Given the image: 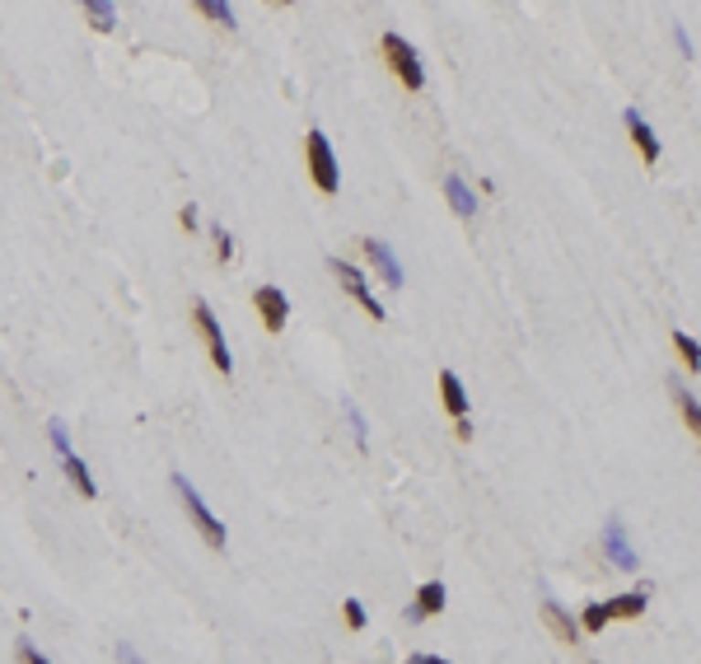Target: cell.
Wrapping results in <instances>:
<instances>
[{
    "label": "cell",
    "mask_w": 701,
    "mask_h": 664,
    "mask_svg": "<svg viewBox=\"0 0 701 664\" xmlns=\"http://www.w3.org/2000/svg\"><path fill=\"white\" fill-rule=\"evenodd\" d=\"M192 323H196V332H201V342H206V351H211V365L229 379V370H234V361H229V346H225V332H220V323H216V314H211V304L206 300H196L192 304Z\"/></svg>",
    "instance_id": "obj_4"
},
{
    "label": "cell",
    "mask_w": 701,
    "mask_h": 664,
    "mask_svg": "<svg viewBox=\"0 0 701 664\" xmlns=\"http://www.w3.org/2000/svg\"><path fill=\"white\" fill-rule=\"evenodd\" d=\"M75 5L85 10V19H90V28H94V33H112V24H117L112 0H75Z\"/></svg>",
    "instance_id": "obj_15"
},
{
    "label": "cell",
    "mask_w": 701,
    "mask_h": 664,
    "mask_svg": "<svg viewBox=\"0 0 701 664\" xmlns=\"http://www.w3.org/2000/svg\"><path fill=\"white\" fill-rule=\"evenodd\" d=\"M192 5L211 19V24H220V28H234L239 19H234V10H229V0H192Z\"/></svg>",
    "instance_id": "obj_18"
},
{
    "label": "cell",
    "mask_w": 701,
    "mask_h": 664,
    "mask_svg": "<svg viewBox=\"0 0 701 664\" xmlns=\"http://www.w3.org/2000/svg\"><path fill=\"white\" fill-rule=\"evenodd\" d=\"M444 604H449V590H444L440 580H426L421 590H417V599H411L407 617H411V622H421V617H435V613H444Z\"/></svg>",
    "instance_id": "obj_10"
},
{
    "label": "cell",
    "mask_w": 701,
    "mask_h": 664,
    "mask_svg": "<svg viewBox=\"0 0 701 664\" xmlns=\"http://www.w3.org/2000/svg\"><path fill=\"white\" fill-rule=\"evenodd\" d=\"M333 277L346 286V295H351V300H356V304H360V309H365V314L375 319V323L384 319V304H379L375 295H369V286H365V277H360V267H351V262H337V258H333Z\"/></svg>",
    "instance_id": "obj_6"
},
{
    "label": "cell",
    "mask_w": 701,
    "mask_h": 664,
    "mask_svg": "<svg viewBox=\"0 0 701 664\" xmlns=\"http://www.w3.org/2000/svg\"><path fill=\"white\" fill-rule=\"evenodd\" d=\"M641 613H645V590L608 599V617H641Z\"/></svg>",
    "instance_id": "obj_17"
},
{
    "label": "cell",
    "mask_w": 701,
    "mask_h": 664,
    "mask_svg": "<svg viewBox=\"0 0 701 664\" xmlns=\"http://www.w3.org/2000/svg\"><path fill=\"white\" fill-rule=\"evenodd\" d=\"M253 304H258V319H262V328H267V332H281V328H285V319H291V300H285V290H281V286H258Z\"/></svg>",
    "instance_id": "obj_7"
},
{
    "label": "cell",
    "mask_w": 701,
    "mask_h": 664,
    "mask_svg": "<svg viewBox=\"0 0 701 664\" xmlns=\"http://www.w3.org/2000/svg\"><path fill=\"white\" fill-rule=\"evenodd\" d=\"M603 548H608V557H612L617 566H622V571H636V553L622 543V524H617V520L603 529Z\"/></svg>",
    "instance_id": "obj_14"
},
{
    "label": "cell",
    "mask_w": 701,
    "mask_h": 664,
    "mask_svg": "<svg viewBox=\"0 0 701 664\" xmlns=\"http://www.w3.org/2000/svg\"><path fill=\"white\" fill-rule=\"evenodd\" d=\"M440 398H444V407H449L453 421H468V394H463V379L453 374V370L440 374Z\"/></svg>",
    "instance_id": "obj_12"
},
{
    "label": "cell",
    "mask_w": 701,
    "mask_h": 664,
    "mask_svg": "<svg viewBox=\"0 0 701 664\" xmlns=\"http://www.w3.org/2000/svg\"><path fill=\"white\" fill-rule=\"evenodd\" d=\"M342 613H346V627H351V632H360V627H365V604H360V599H346V608H342Z\"/></svg>",
    "instance_id": "obj_22"
},
{
    "label": "cell",
    "mask_w": 701,
    "mask_h": 664,
    "mask_svg": "<svg viewBox=\"0 0 701 664\" xmlns=\"http://www.w3.org/2000/svg\"><path fill=\"white\" fill-rule=\"evenodd\" d=\"M360 248H365V258H369V262H375V271H379V277H384L393 290H402V262L393 258V248H388L384 239H365Z\"/></svg>",
    "instance_id": "obj_8"
},
{
    "label": "cell",
    "mask_w": 701,
    "mask_h": 664,
    "mask_svg": "<svg viewBox=\"0 0 701 664\" xmlns=\"http://www.w3.org/2000/svg\"><path fill=\"white\" fill-rule=\"evenodd\" d=\"M674 346H678V356H683V365L696 374L701 370V342L692 337V332H674Z\"/></svg>",
    "instance_id": "obj_19"
},
{
    "label": "cell",
    "mask_w": 701,
    "mask_h": 664,
    "mask_svg": "<svg viewBox=\"0 0 701 664\" xmlns=\"http://www.w3.org/2000/svg\"><path fill=\"white\" fill-rule=\"evenodd\" d=\"M543 622L552 627V637L561 646H580V622H575L570 613H561V604H543Z\"/></svg>",
    "instance_id": "obj_11"
},
{
    "label": "cell",
    "mask_w": 701,
    "mask_h": 664,
    "mask_svg": "<svg viewBox=\"0 0 701 664\" xmlns=\"http://www.w3.org/2000/svg\"><path fill=\"white\" fill-rule=\"evenodd\" d=\"M271 5H291V0H271Z\"/></svg>",
    "instance_id": "obj_25"
},
{
    "label": "cell",
    "mask_w": 701,
    "mask_h": 664,
    "mask_svg": "<svg viewBox=\"0 0 701 664\" xmlns=\"http://www.w3.org/2000/svg\"><path fill=\"white\" fill-rule=\"evenodd\" d=\"M379 43H384V61L393 66L398 80H402L407 90H421V85H426V66H421V57H417V52H411L407 37H402V33H384Z\"/></svg>",
    "instance_id": "obj_3"
},
{
    "label": "cell",
    "mask_w": 701,
    "mask_h": 664,
    "mask_svg": "<svg viewBox=\"0 0 701 664\" xmlns=\"http://www.w3.org/2000/svg\"><path fill=\"white\" fill-rule=\"evenodd\" d=\"M211 244H216V258H220V262L234 258V234H229L225 225H211Z\"/></svg>",
    "instance_id": "obj_21"
},
{
    "label": "cell",
    "mask_w": 701,
    "mask_h": 664,
    "mask_svg": "<svg viewBox=\"0 0 701 664\" xmlns=\"http://www.w3.org/2000/svg\"><path fill=\"white\" fill-rule=\"evenodd\" d=\"M52 449H57V458H61V468H66V478L75 482V491L85 496V501H94L99 496V487H94V478H90V468H85V458H80L75 449H70V440H66V426L61 421H52Z\"/></svg>",
    "instance_id": "obj_5"
},
{
    "label": "cell",
    "mask_w": 701,
    "mask_h": 664,
    "mask_svg": "<svg viewBox=\"0 0 701 664\" xmlns=\"http://www.w3.org/2000/svg\"><path fill=\"white\" fill-rule=\"evenodd\" d=\"M608 622H612V617H608V604H589L585 617H580V627H585V632H603Z\"/></svg>",
    "instance_id": "obj_20"
},
{
    "label": "cell",
    "mask_w": 701,
    "mask_h": 664,
    "mask_svg": "<svg viewBox=\"0 0 701 664\" xmlns=\"http://www.w3.org/2000/svg\"><path fill=\"white\" fill-rule=\"evenodd\" d=\"M304 150H309V178H313V187L323 192V197H333V192L342 187V169H337L333 145H327L323 132H309L304 136Z\"/></svg>",
    "instance_id": "obj_2"
},
{
    "label": "cell",
    "mask_w": 701,
    "mask_h": 664,
    "mask_svg": "<svg viewBox=\"0 0 701 664\" xmlns=\"http://www.w3.org/2000/svg\"><path fill=\"white\" fill-rule=\"evenodd\" d=\"M627 136H632V145H636V154H641L645 164H659V136H654V127L645 122L636 108L627 112Z\"/></svg>",
    "instance_id": "obj_9"
},
{
    "label": "cell",
    "mask_w": 701,
    "mask_h": 664,
    "mask_svg": "<svg viewBox=\"0 0 701 664\" xmlns=\"http://www.w3.org/2000/svg\"><path fill=\"white\" fill-rule=\"evenodd\" d=\"M444 197H449L453 216H463V220H473V211H477V197H473V192H468V183H463L459 174H449V178H444Z\"/></svg>",
    "instance_id": "obj_13"
},
{
    "label": "cell",
    "mask_w": 701,
    "mask_h": 664,
    "mask_svg": "<svg viewBox=\"0 0 701 664\" xmlns=\"http://www.w3.org/2000/svg\"><path fill=\"white\" fill-rule=\"evenodd\" d=\"M174 491H178V501H183V511H187V520L196 524V533L211 543V548H225V524L206 511V501H201V491L183 478V473H174Z\"/></svg>",
    "instance_id": "obj_1"
},
{
    "label": "cell",
    "mask_w": 701,
    "mask_h": 664,
    "mask_svg": "<svg viewBox=\"0 0 701 664\" xmlns=\"http://www.w3.org/2000/svg\"><path fill=\"white\" fill-rule=\"evenodd\" d=\"M19 659H28V664H48V655H43V650H33V646H19Z\"/></svg>",
    "instance_id": "obj_24"
},
{
    "label": "cell",
    "mask_w": 701,
    "mask_h": 664,
    "mask_svg": "<svg viewBox=\"0 0 701 664\" xmlns=\"http://www.w3.org/2000/svg\"><path fill=\"white\" fill-rule=\"evenodd\" d=\"M674 403H678V412H683V426L701 440V403L692 398V388H687V384H674Z\"/></svg>",
    "instance_id": "obj_16"
},
{
    "label": "cell",
    "mask_w": 701,
    "mask_h": 664,
    "mask_svg": "<svg viewBox=\"0 0 701 664\" xmlns=\"http://www.w3.org/2000/svg\"><path fill=\"white\" fill-rule=\"evenodd\" d=\"M178 220H183V229H187V234H196V206H192V202L178 211Z\"/></svg>",
    "instance_id": "obj_23"
}]
</instances>
